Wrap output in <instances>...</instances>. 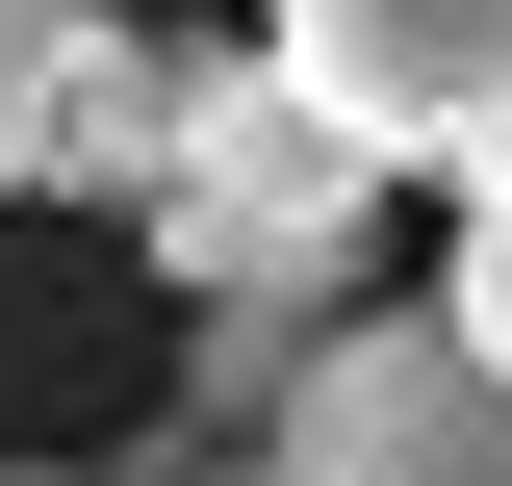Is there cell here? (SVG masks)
Masks as SVG:
<instances>
[{
	"instance_id": "7",
	"label": "cell",
	"mask_w": 512,
	"mask_h": 486,
	"mask_svg": "<svg viewBox=\"0 0 512 486\" xmlns=\"http://www.w3.org/2000/svg\"><path fill=\"white\" fill-rule=\"evenodd\" d=\"M0 486H154V461H0Z\"/></svg>"
},
{
	"instance_id": "4",
	"label": "cell",
	"mask_w": 512,
	"mask_h": 486,
	"mask_svg": "<svg viewBox=\"0 0 512 486\" xmlns=\"http://www.w3.org/2000/svg\"><path fill=\"white\" fill-rule=\"evenodd\" d=\"M154 154H180V52H154V26H77V52H52V154H26V180L154 205Z\"/></svg>"
},
{
	"instance_id": "1",
	"label": "cell",
	"mask_w": 512,
	"mask_h": 486,
	"mask_svg": "<svg viewBox=\"0 0 512 486\" xmlns=\"http://www.w3.org/2000/svg\"><path fill=\"white\" fill-rule=\"evenodd\" d=\"M128 231H154V282H180V307H231V282H359L384 154H359L282 52H180V154H154Z\"/></svg>"
},
{
	"instance_id": "3",
	"label": "cell",
	"mask_w": 512,
	"mask_h": 486,
	"mask_svg": "<svg viewBox=\"0 0 512 486\" xmlns=\"http://www.w3.org/2000/svg\"><path fill=\"white\" fill-rule=\"evenodd\" d=\"M256 52L308 77L384 180H410V154L461 180V154H487V103H512V0H256Z\"/></svg>"
},
{
	"instance_id": "8",
	"label": "cell",
	"mask_w": 512,
	"mask_h": 486,
	"mask_svg": "<svg viewBox=\"0 0 512 486\" xmlns=\"http://www.w3.org/2000/svg\"><path fill=\"white\" fill-rule=\"evenodd\" d=\"M461 180H512V103H487V154H461Z\"/></svg>"
},
{
	"instance_id": "5",
	"label": "cell",
	"mask_w": 512,
	"mask_h": 486,
	"mask_svg": "<svg viewBox=\"0 0 512 486\" xmlns=\"http://www.w3.org/2000/svg\"><path fill=\"white\" fill-rule=\"evenodd\" d=\"M77 26H103V0H0V180L52 154V52H77Z\"/></svg>"
},
{
	"instance_id": "6",
	"label": "cell",
	"mask_w": 512,
	"mask_h": 486,
	"mask_svg": "<svg viewBox=\"0 0 512 486\" xmlns=\"http://www.w3.org/2000/svg\"><path fill=\"white\" fill-rule=\"evenodd\" d=\"M436 307H461V359H512V180H461V256H436Z\"/></svg>"
},
{
	"instance_id": "2",
	"label": "cell",
	"mask_w": 512,
	"mask_h": 486,
	"mask_svg": "<svg viewBox=\"0 0 512 486\" xmlns=\"http://www.w3.org/2000/svg\"><path fill=\"white\" fill-rule=\"evenodd\" d=\"M256 486H512V359H461V307H359Z\"/></svg>"
}]
</instances>
